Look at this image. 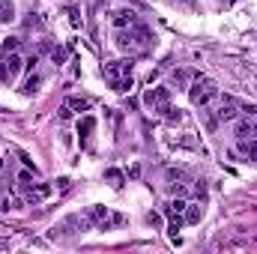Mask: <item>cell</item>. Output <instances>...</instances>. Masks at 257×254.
Returning <instances> with one entry per match:
<instances>
[{"instance_id":"cell-1","label":"cell","mask_w":257,"mask_h":254,"mask_svg":"<svg viewBox=\"0 0 257 254\" xmlns=\"http://www.w3.org/2000/svg\"><path fill=\"white\" fill-rule=\"evenodd\" d=\"M114 42H117L120 51H126L128 57L132 54H147L153 48V33H150L147 24L138 21V24H128V27H117L114 30Z\"/></svg>"},{"instance_id":"cell-2","label":"cell","mask_w":257,"mask_h":254,"mask_svg":"<svg viewBox=\"0 0 257 254\" xmlns=\"http://www.w3.org/2000/svg\"><path fill=\"white\" fill-rule=\"evenodd\" d=\"M21 66H24V57L18 54V42L15 39L12 42H3L0 45V81L3 84H12L18 78Z\"/></svg>"},{"instance_id":"cell-3","label":"cell","mask_w":257,"mask_h":254,"mask_svg":"<svg viewBox=\"0 0 257 254\" xmlns=\"http://www.w3.org/2000/svg\"><path fill=\"white\" fill-rule=\"evenodd\" d=\"M209 111V129H215L218 123H230V120H236L239 117V111H242V105L233 99V96H215V102L206 108Z\"/></svg>"},{"instance_id":"cell-4","label":"cell","mask_w":257,"mask_h":254,"mask_svg":"<svg viewBox=\"0 0 257 254\" xmlns=\"http://www.w3.org/2000/svg\"><path fill=\"white\" fill-rule=\"evenodd\" d=\"M218 96V84L206 75H194L192 84H189V99H192L194 108H209Z\"/></svg>"},{"instance_id":"cell-5","label":"cell","mask_w":257,"mask_h":254,"mask_svg":"<svg viewBox=\"0 0 257 254\" xmlns=\"http://www.w3.org/2000/svg\"><path fill=\"white\" fill-rule=\"evenodd\" d=\"M102 75L105 81L117 90V93H126L132 87V60H114V63L102 66Z\"/></svg>"},{"instance_id":"cell-6","label":"cell","mask_w":257,"mask_h":254,"mask_svg":"<svg viewBox=\"0 0 257 254\" xmlns=\"http://www.w3.org/2000/svg\"><path fill=\"white\" fill-rule=\"evenodd\" d=\"M144 105H147L153 114H159V117L180 120V114H171L174 108H171V93H168V87H153V90H147V93H144Z\"/></svg>"},{"instance_id":"cell-7","label":"cell","mask_w":257,"mask_h":254,"mask_svg":"<svg viewBox=\"0 0 257 254\" xmlns=\"http://www.w3.org/2000/svg\"><path fill=\"white\" fill-rule=\"evenodd\" d=\"M192 177L186 174V171H180V168H168L165 171V186L174 191V194H180V197H186V191L192 189Z\"/></svg>"},{"instance_id":"cell-8","label":"cell","mask_w":257,"mask_h":254,"mask_svg":"<svg viewBox=\"0 0 257 254\" xmlns=\"http://www.w3.org/2000/svg\"><path fill=\"white\" fill-rule=\"evenodd\" d=\"M236 138H239V141H254L257 138V120L251 114H245V117L236 123Z\"/></svg>"},{"instance_id":"cell-9","label":"cell","mask_w":257,"mask_h":254,"mask_svg":"<svg viewBox=\"0 0 257 254\" xmlns=\"http://www.w3.org/2000/svg\"><path fill=\"white\" fill-rule=\"evenodd\" d=\"M90 108V102L87 99H66L63 102V111H60V117H72V114H84Z\"/></svg>"},{"instance_id":"cell-10","label":"cell","mask_w":257,"mask_h":254,"mask_svg":"<svg viewBox=\"0 0 257 254\" xmlns=\"http://www.w3.org/2000/svg\"><path fill=\"white\" fill-rule=\"evenodd\" d=\"M236 153H239L245 162H257V138L254 141H239V138H236Z\"/></svg>"},{"instance_id":"cell-11","label":"cell","mask_w":257,"mask_h":254,"mask_svg":"<svg viewBox=\"0 0 257 254\" xmlns=\"http://www.w3.org/2000/svg\"><path fill=\"white\" fill-rule=\"evenodd\" d=\"M111 21H114V30H117V27H128V24H138V15H135L132 9H120V12H114V18H111Z\"/></svg>"},{"instance_id":"cell-12","label":"cell","mask_w":257,"mask_h":254,"mask_svg":"<svg viewBox=\"0 0 257 254\" xmlns=\"http://www.w3.org/2000/svg\"><path fill=\"white\" fill-rule=\"evenodd\" d=\"M200 215H203V206H197V203H189L186 206V224H197Z\"/></svg>"},{"instance_id":"cell-13","label":"cell","mask_w":257,"mask_h":254,"mask_svg":"<svg viewBox=\"0 0 257 254\" xmlns=\"http://www.w3.org/2000/svg\"><path fill=\"white\" fill-rule=\"evenodd\" d=\"M192 78H194V72H189V69H180V72H174V78H171V81H174V87H177V84H180V87H186Z\"/></svg>"},{"instance_id":"cell-14","label":"cell","mask_w":257,"mask_h":254,"mask_svg":"<svg viewBox=\"0 0 257 254\" xmlns=\"http://www.w3.org/2000/svg\"><path fill=\"white\" fill-rule=\"evenodd\" d=\"M12 21V3L9 0H0V24Z\"/></svg>"},{"instance_id":"cell-15","label":"cell","mask_w":257,"mask_h":254,"mask_svg":"<svg viewBox=\"0 0 257 254\" xmlns=\"http://www.w3.org/2000/svg\"><path fill=\"white\" fill-rule=\"evenodd\" d=\"M93 126H96V120H93V117H84V123H81V132H84V135H81V138H90Z\"/></svg>"}]
</instances>
